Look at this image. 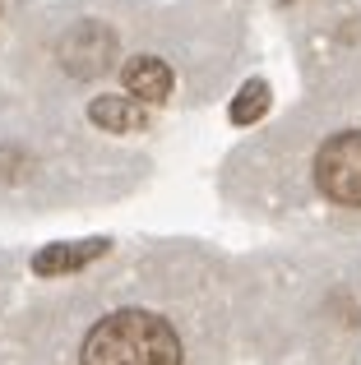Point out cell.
Instances as JSON below:
<instances>
[{"label":"cell","instance_id":"obj_1","mask_svg":"<svg viewBox=\"0 0 361 365\" xmlns=\"http://www.w3.org/2000/svg\"><path fill=\"white\" fill-rule=\"evenodd\" d=\"M74 365H185V342L153 305H116L83 329Z\"/></svg>","mask_w":361,"mask_h":365},{"label":"cell","instance_id":"obj_2","mask_svg":"<svg viewBox=\"0 0 361 365\" xmlns=\"http://www.w3.org/2000/svg\"><path fill=\"white\" fill-rule=\"evenodd\" d=\"M315 190L343 208H361V134H334L315 153Z\"/></svg>","mask_w":361,"mask_h":365},{"label":"cell","instance_id":"obj_3","mask_svg":"<svg viewBox=\"0 0 361 365\" xmlns=\"http://www.w3.org/2000/svg\"><path fill=\"white\" fill-rule=\"evenodd\" d=\"M121 79H126V93L139 102H167V93H172V70L163 61H153V56L130 61Z\"/></svg>","mask_w":361,"mask_h":365},{"label":"cell","instance_id":"obj_4","mask_svg":"<svg viewBox=\"0 0 361 365\" xmlns=\"http://www.w3.org/2000/svg\"><path fill=\"white\" fill-rule=\"evenodd\" d=\"M264 107H269V88H264V83H250V88H245L241 98H236L232 116H236V120H255Z\"/></svg>","mask_w":361,"mask_h":365},{"label":"cell","instance_id":"obj_5","mask_svg":"<svg viewBox=\"0 0 361 365\" xmlns=\"http://www.w3.org/2000/svg\"><path fill=\"white\" fill-rule=\"evenodd\" d=\"M93 120H102V125H111V130H126L130 120H135V111L126 107V102H116V98H102L98 107H93Z\"/></svg>","mask_w":361,"mask_h":365}]
</instances>
